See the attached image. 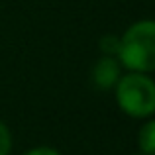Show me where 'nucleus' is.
Returning <instances> with one entry per match:
<instances>
[{
  "label": "nucleus",
  "instance_id": "6e6552de",
  "mask_svg": "<svg viewBox=\"0 0 155 155\" xmlns=\"http://www.w3.org/2000/svg\"><path fill=\"white\" fill-rule=\"evenodd\" d=\"M141 155H145V153H141Z\"/></svg>",
  "mask_w": 155,
  "mask_h": 155
},
{
  "label": "nucleus",
  "instance_id": "0eeeda50",
  "mask_svg": "<svg viewBox=\"0 0 155 155\" xmlns=\"http://www.w3.org/2000/svg\"><path fill=\"white\" fill-rule=\"evenodd\" d=\"M24 155H61L57 149H53V147H34V149H30V151H26Z\"/></svg>",
  "mask_w": 155,
  "mask_h": 155
},
{
  "label": "nucleus",
  "instance_id": "f03ea898",
  "mask_svg": "<svg viewBox=\"0 0 155 155\" xmlns=\"http://www.w3.org/2000/svg\"><path fill=\"white\" fill-rule=\"evenodd\" d=\"M116 102L124 114L132 118H149L155 112V81L145 73H128L114 87Z\"/></svg>",
  "mask_w": 155,
  "mask_h": 155
},
{
  "label": "nucleus",
  "instance_id": "7ed1b4c3",
  "mask_svg": "<svg viewBox=\"0 0 155 155\" xmlns=\"http://www.w3.org/2000/svg\"><path fill=\"white\" fill-rule=\"evenodd\" d=\"M118 79H120V63L114 55H102L96 61L94 69H92V81H94L96 88L100 91H108V88L116 87Z\"/></svg>",
  "mask_w": 155,
  "mask_h": 155
},
{
  "label": "nucleus",
  "instance_id": "423d86ee",
  "mask_svg": "<svg viewBox=\"0 0 155 155\" xmlns=\"http://www.w3.org/2000/svg\"><path fill=\"white\" fill-rule=\"evenodd\" d=\"M118 47H120V38H116V35H106L100 41V49L104 55H116Z\"/></svg>",
  "mask_w": 155,
  "mask_h": 155
},
{
  "label": "nucleus",
  "instance_id": "f257e3e1",
  "mask_svg": "<svg viewBox=\"0 0 155 155\" xmlns=\"http://www.w3.org/2000/svg\"><path fill=\"white\" fill-rule=\"evenodd\" d=\"M116 57L130 71H155V20H140L132 24L120 38Z\"/></svg>",
  "mask_w": 155,
  "mask_h": 155
},
{
  "label": "nucleus",
  "instance_id": "20e7f679",
  "mask_svg": "<svg viewBox=\"0 0 155 155\" xmlns=\"http://www.w3.org/2000/svg\"><path fill=\"white\" fill-rule=\"evenodd\" d=\"M137 143L141 153L155 155V120H147L137 132Z\"/></svg>",
  "mask_w": 155,
  "mask_h": 155
},
{
  "label": "nucleus",
  "instance_id": "39448f33",
  "mask_svg": "<svg viewBox=\"0 0 155 155\" xmlns=\"http://www.w3.org/2000/svg\"><path fill=\"white\" fill-rule=\"evenodd\" d=\"M12 149V134L4 122H0V155H8Z\"/></svg>",
  "mask_w": 155,
  "mask_h": 155
}]
</instances>
